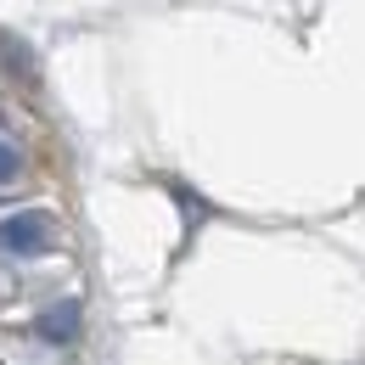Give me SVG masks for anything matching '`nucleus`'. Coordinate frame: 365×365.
<instances>
[{
	"mask_svg": "<svg viewBox=\"0 0 365 365\" xmlns=\"http://www.w3.org/2000/svg\"><path fill=\"white\" fill-rule=\"evenodd\" d=\"M51 236H56V225H51L46 208H17L0 220V253L6 259H46Z\"/></svg>",
	"mask_w": 365,
	"mask_h": 365,
	"instance_id": "nucleus-1",
	"label": "nucleus"
},
{
	"mask_svg": "<svg viewBox=\"0 0 365 365\" xmlns=\"http://www.w3.org/2000/svg\"><path fill=\"white\" fill-rule=\"evenodd\" d=\"M34 331H40L46 343H73V337H79V298H62V304H51L46 315L34 320Z\"/></svg>",
	"mask_w": 365,
	"mask_h": 365,
	"instance_id": "nucleus-2",
	"label": "nucleus"
},
{
	"mask_svg": "<svg viewBox=\"0 0 365 365\" xmlns=\"http://www.w3.org/2000/svg\"><path fill=\"white\" fill-rule=\"evenodd\" d=\"M17 175H23V158H17V146H6V140H0V191L17 180Z\"/></svg>",
	"mask_w": 365,
	"mask_h": 365,
	"instance_id": "nucleus-3",
	"label": "nucleus"
}]
</instances>
